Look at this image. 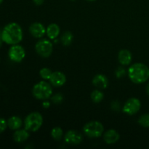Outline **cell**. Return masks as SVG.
I'll return each mask as SVG.
<instances>
[{
	"instance_id": "obj_14",
	"label": "cell",
	"mask_w": 149,
	"mask_h": 149,
	"mask_svg": "<svg viewBox=\"0 0 149 149\" xmlns=\"http://www.w3.org/2000/svg\"><path fill=\"white\" fill-rule=\"evenodd\" d=\"M118 59L119 63L123 65H127L132 62V53L127 49H122L118 54Z\"/></svg>"
},
{
	"instance_id": "obj_28",
	"label": "cell",
	"mask_w": 149,
	"mask_h": 149,
	"mask_svg": "<svg viewBox=\"0 0 149 149\" xmlns=\"http://www.w3.org/2000/svg\"><path fill=\"white\" fill-rule=\"evenodd\" d=\"M33 1L36 5H42L45 0H33Z\"/></svg>"
},
{
	"instance_id": "obj_2",
	"label": "cell",
	"mask_w": 149,
	"mask_h": 149,
	"mask_svg": "<svg viewBox=\"0 0 149 149\" xmlns=\"http://www.w3.org/2000/svg\"><path fill=\"white\" fill-rule=\"evenodd\" d=\"M130 79L135 84H142L149 79V68L141 63H136L131 65L127 71Z\"/></svg>"
},
{
	"instance_id": "obj_19",
	"label": "cell",
	"mask_w": 149,
	"mask_h": 149,
	"mask_svg": "<svg viewBox=\"0 0 149 149\" xmlns=\"http://www.w3.org/2000/svg\"><path fill=\"white\" fill-rule=\"evenodd\" d=\"M51 136L55 141H61L63 136V131L59 127H55L51 130Z\"/></svg>"
},
{
	"instance_id": "obj_32",
	"label": "cell",
	"mask_w": 149,
	"mask_h": 149,
	"mask_svg": "<svg viewBox=\"0 0 149 149\" xmlns=\"http://www.w3.org/2000/svg\"><path fill=\"white\" fill-rule=\"evenodd\" d=\"M87 1H95V0H87Z\"/></svg>"
},
{
	"instance_id": "obj_3",
	"label": "cell",
	"mask_w": 149,
	"mask_h": 149,
	"mask_svg": "<svg viewBox=\"0 0 149 149\" xmlns=\"http://www.w3.org/2000/svg\"><path fill=\"white\" fill-rule=\"evenodd\" d=\"M43 124V117L39 112H32L29 113L24 120L25 129L29 132H36L40 129Z\"/></svg>"
},
{
	"instance_id": "obj_18",
	"label": "cell",
	"mask_w": 149,
	"mask_h": 149,
	"mask_svg": "<svg viewBox=\"0 0 149 149\" xmlns=\"http://www.w3.org/2000/svg\"><path fill=\"white\" fill-rule=\"evenodd\" d=\"M73 39H74V36H73L72 33L70 31H65L61 38V43L63 46L65 47L71 45L73 42Z\"/></svg>"
},
{
	"instance_id": "obj_16",
	"label": "cell",
	"mask_w": 149,
	"mask_h": 149,
	"mask_svg": "<svg viewBox=\"0 0 149 149\" xmlns=\"http://www.w3.org/2000/svg\"><path fill=\"white\" fill-rule=\"evenodd\" d=\"M60 31V27L58 25L55 24V23H51L47 26L46 29V33L47 35L48 38L50 39H55L58 37L59 35Z\"/></svg>"
},
{
	"instance_id": "obj_1",
	"label": "cell",
	"mask_w": 149,
	"mask_h": 149,
	"mask_svg": "<svg viewBox=\"0 0 149 149\" xmlns=\"http://www.w3.org/2000/svg\"><path fill=\"white\" fill-rule=\"evenodd\" d=\"M1 39L7 45H17L23 39L22 28L16 23H8L1 31Z\"/></svg>"
},
{
	"instance_id": "obj_7",
	"label": "cell",
	"mask_w": 149,
	"mask_h": 149,
	"mask_svg": "<svg viewBox=\"0 0 149 149\" xmlns=\"http://www.w3.org/2000/svg\"><path fill=\"white\" fill-rule=\"evenodd\" d=\"M9 58L13 62L20 63L24 59L26 56V51L24 48L19 45H12L8 51Z\"/></svg>"
},
{
	"instance_id": "obj_27",
	"label": "cell",
	"mask_w": 149,
	"mask_h": 149,
	"mask_svg": "<svg viewBox=\"0 0 149 149\" xmlns=\"http://www.w3.org/2000/svg\"><path fill=\"white\" fill-rule=\"evenodd\" d=\"M42 106L44 109H48L50 106V103L49 101H44L42 103Z\"/></svg>"
},
{
	"instance_id": "obj_22",
	"label": "cell",
	"mask_w": 149,
	"mask_h": 149,
	"mask_svg": "<svg viewBox=\"0 0 149 149\" xmlns=\"http://www.w3.org/2000/svg\"><path fill=\"white\" fill-rule=\"evenodd\" d=\"M52 71L48 68H43L39 71V75L45 80H49L51 76H52Z\"/></svg>"
},
{
	"instance_id": "obj_15",
	"label": "cell",
	"mask_w": 149,
	"mask_h": 149,
	"mask_svg": "<svg viewBox=\"0 0 149 149\" xmlns=\"http://www.w3.org/2000/svg\"><path fill=\"white\" fill-rule=\"evenodd\" d=\"M29 132L27 130H17L13 134V139L16 143L25 142L29 138Z\"/></svg>"
},
{
	"instance_id": "obj_29",
	"label": "cell",
	"mask_w": 149,
	"mask_h": 149,
	"mask_svg": "<svg viewBox=\"0 0 149 149\" xmlns=\"http://www.w3.org/2000/svg\"><path fill=\"white\" fill-rule=\"evenodd\" d=\"M2 39H1V31H0V48H1V45H2Z\"/></svg>"
},
{
	"instance_id": "obj_13",
	"label": "cell",
	"mask_w": 149,
	"mask_h": 149,
	"mask_svg": "<svg viewBox=\"0 0 149 149\" xmlns=\"http://www.w3.org/2000/svg\"><path fill=\"white\" fill-rule=\"evenodd\" d=\"M93 85L95 86L96 87L99 89H106L109 85V80L107 77L103 74H97L94 77L93 79Z\"/></svg>"
},
{
	"instance_id": "obj_20",
	"label": "cell",
	"mask_w": 149,
	"mask_h": 149,
	"mask_svg": "<svg viewBox=\"0 0 149 149\" xmlns=\"http://www.w3.org/2000/svg\"><path fill=\"white\" fill-rule=\"evenodd\" d=\"M91 99L95 103H99L103 100L104 97V95L100 90H94L93 93H91Z\"/></svg>"
},
{
	"instance_id": "obj_9",
	"label": "cell",
	"mask_w": 149,
	"mask_h": 149,
	"mask_svg": "<svg viewBox=\"0 0 149 149\" xmlns=\"http://www.w3.org/2000/svg\"><path fill=\"white\" fill-rule=\"evenodd\" d=\"M82 140V135L77 130H69L64 135L65 142L70 145H79Z\"/></svg>"
},
{
	"instance_id": "obj_12",
	"label": "cell",
	"mask_w": 149,
	"mask_h": 149,
	"mask_svg": "<svg viewBox=\"0 0 149 149\" xmlns=\"http://www.w3.org/2000/svg\"><path fill=\"white\" fill-rule=\"evenodd\" d=\"M120 135L115 130H109L103 135V140L107 144L116 143L119 140Z\"/></svg>"
},
{
	"instance_id": "obj_26",
	"label": "cell",
	"mask_w": 149,
	"mask_h": 149,
	"mask_svg": "<svg viewBox=\"0 0 149 149\" xmlns=\"http://www.w3.org/2000/svg\"><path fill=\"white\" fill-rule=\"evenodd\" d=\"M111 109H113V111H120L121 109V105L120 103L117 100H115V101H113L111 103Z\"/></svg>"
},
{
	"instance_id": "obj_21",
	"label": "cell",
	"mask_w": 149,
	"mask_h": 149,
	"mask_svg": "<svg viewBox=\"0 0 149 149\" xmlns=\"http://www.w3.org/2000/svg\"><path fill=\"white\" fill-rule=\"evenodd\" d=\"M138 124L145 128L149 127V113H144L138 119Z\"/></svg>"
},
{
	"instance_id": "obj_10",
	"label": "cell",
	"mask_w": 149,
	"mask_h": 149,
	"mask_svg": "<svg viewBox=\"0 0 149 149\" xmlns=\"http://www.w3.org/2000/svg\"><path fill=\"white\" fill-rule=\"evenodd\" d=\"M66 81V77L63 73L61 71H55L52 72V76L49 79V82L54 87H61Z\"/></svg>"
},
{
	"instance_id": "obj_23",
	"label": "cell",
	"mask_w": 149,
	"mask_h": 149,
	"mask_svg": "<svg viewBox=\"0 0 149 149\" xmlns=\"http://www.w3.org/2000/svg\"><path fill=\"white\" fill-rule=\"evenodd\" d=\"M51 100L54 104H61L63 100V95L61 93H57L51 97Z\"/></svg>"
},
{
	"instance_id": "obj_24",
	"label": "cell",
	"mask_w": 149,
	"mask_h": 149,
	"mask_svg": "<svg viewBox=\"0 0 149 149\" xmlns=\"http://www.w3.org/2000/svg\"><path fill=\"white\" fill-rule=\"evenodd\" d=\"M127 74V71L123 67H119L116 70V72H115V74H116V77L117 78H122V77H125Z\"/></svg>"
},
{
	"instance_id": "obj_30",
	"label": "cell",
	"mask_w": 149,
	"mask_h": 149,
	"mask_svg": "<svg viewBox=\"0 0 149 149\" xmlns=\"http://www.w3.org/2000/svg\"><path fill=\"white\" fill-rule=\"evenodd\" d=\"M146 93H147V94H148V95L149 96V83H148V84H147L146 88Z\"/></svg>"
},
{
	"instance_id": "obj_4",
	"label": "cell",
	"mask_w": 149,
	"mask_h": 149,
	"mask_svg": "<svg viewBox=\"0 0 149 149\" xmlns=\"http://www.w3.org/2000/svg\"><path fill=\"white\" fill-rule=\"evenodd\" d=\"M32 93L36 99L47 100L52 96V86L47 81H41L33 86Z\"/></svg>"
},
{
	"instance_id": "obj_17",
	"label": "cell",
	"mask_w": 149,
	"mask_h": 149,
	"mask_svg": "<svg viewBox=\"0 0 149 149\" xmlns=\"http://www.w3.org/2000/svg\"><path fill=\"white\" fill-rule=\"evenodd\" d=\"M22 125H23L22 119L18 116H12L7 121L8 127L13 130H17L20 129L22 127Z\"/></svg>"
},
{
	"instance_id": "obj_5",
	"label": "cell",
	"mask_w": 149,
	"mask_h": 149,
	"mask_svg": "<svg viewBox=\"0 0 149 149\" xmlns=\"http://www.w3.org/2000/svg\"><path fill=\"white\" fill-rule=\"evenodd\" d=\"M85 135L90 138H97L101 136L104 132V127L97 121H91L86 124L83 127Z\"/></svg>"
},
{
	"instance_id": "obj_31",
	"label": "cell",
	"mask_w": 149,
	"mask_h": 149,
	"mask_svg": "<svg viewBox=\"0 0 149 149\" xmlns=\"http://www.w3.org/2000/svg\"><path fill=\"white\" fill-rule=\"evenodd\" d=\"M4 1V0H0V4H1V3H2V1Z\"/></svg>"
},
{
	"instance_id": "obj_8",
	"label": "cell",
	"mask_w": 149,
	"mask_h": 149,
	"mask_svg": "<svg viewBox=\"0 0 149 149\" xmlns=\"http://www.w3.org/2000/svg\"><path fill=\"white\" fill-rule=\"evenodd\" d=\"M141 103L139 99L136 97H131L125 103L122 108V111L124 113L132 116L138 113L141 109Z\"/></svg>"
},
{
	"instance_id": "obj_11",
	"label": "cell",
	"mask_w": 149,
	"mask_h": 149,
	"mask_svg": "<svg viewBox=\"0 0 149 149\" xmlns=\"http://www.w3.org/2000/svg\"><path fill=\"white\" fill-rule=\"evenodd\" d=\"M29 32L35 38H42L46 33V29L40 23H34L29 27Z\"/></svg>"
},
{
	"instance_id": "obj_6",
	"label": "cell",
	"mask_w": 149,
	"mask_h": 149,
	"mask_svg": "<svg viewBox=\"0 0 149 149\" xmlns=\"http://www.w3.org/2000/svg\"><path fill=\"white\" fill-rule=\"evenodd\" d=\"M35 49L38 55L42 58H49L52 53L53 45L52 42L48 39H40L36 42L35 45Z\"/></svg>"
},
{
	"instance_id": "obj_33",
	"label": "cell",
	"mask_w": 149,
	"mask_h": 149,
	"mask_svg": "<svg viewBox=\"0 0 149 149\" xmlns=\"http://www.w3.org/2000/svg\"><path fill=\"white\" fill-rule=\"evenodd\" d=\"M71 1H75V0H71Z\"/></svg>"
},
{
	"instance_id": "obj_25",
	"label": "cell",
	"mask_w": 149,
	"mask_h": 149,
	"mask_svg": "<svg viewBox=\"0 0 149 149\" xmlns=\"http://www.w3.org/2000/svg\"><path fill=\"white\" fill-rule=\"evenodd\" d=\"M7 127H8V125H7V121L4 118H0V133H2L3 132H4Z\"/></svg>"
}]
</instances>
